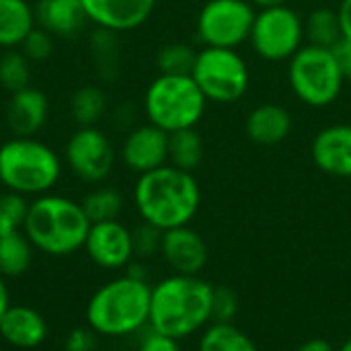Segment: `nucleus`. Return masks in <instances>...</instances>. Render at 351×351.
Returning a JSON list of instances; mask_svg holds the SVG:
<instances>
[{
  "label": "nucleus",
  "mask_w": 351,
  "mask_h": 351,
  "mask_svg": "<svg viewBox=\"0 0 351 351\" xmlns=\"http://www.w3.org/2000/svg\"><path fill=\"white\" fill-rule=\"evenodd\" d=\"M212 290L199 276L171 274L152 286L148 327L177 341L202 333L212 323Z\"/></svg>",
  "instance_id": "obj_1"
},
{
  "label": "nucleus",
  "mask_w": 351,
  "mask_h": 351,
  "mask_svg": "<svg viewBox=\"0 0 351 351\" xmlns=\"http://www.w3.org/2000/svg\"><path fill=\"white\" fill-rule=\"evenodd\" d=\"M134 204L142 222L165 232L193 220L202 204V189L193 173L165 165L138 177Z\"/></svg>",
  "instance_id": "obj_2"
},
{
  "label": "nucleus",
  "mask_w": 351,
  "mask_h": 351,
  "mask_svg": "<svg viewBox=\"0 0 351 351\" xmlns=\"http://www.w3.org/2000/svg\"><path fill=\"white\" fill-rule=\"evenodd\" d=\"M152 286L123 274L105 282L86 302V325L101 337H128L148 325Z\"/></svg>",
  "instance_id": "obj_3"
},
{
  "label": "nucleus",
  "mask_w": 351,
  "mask_h": 351,
  "mask_svg": "<svg viewBox=\"0 0 351 351\" xmlns=\"http://www.w3.org/2000/svg\"><path fill=\"white\" fill-rule=\"evenodd\" d=\"M90 220L80 202L45 193L33 197L23 232L35 247L51 257H68L84 247Z\"/></svg>",
  "instance_id": "obj_4"
},
{
  "label": "nucleus",
  "mask_w": 351,
  "mask_h": 351,
  "mask_svg": "<svg viewBox=\"0 0 351 351\" xmlns=\"http://www.w3.org/2000/svg\"><path fill=\"white\" fill-rule=\"evenodd\" d=\"M62 175V160L35 136H12L0 144V183L25 197L49 193Z\"/></svg>",
  "instance_id": "obj_5"
},
{
  "label": "nucleus",
  "mask_w": 351,
  "mask_h": 351,
  "mask_svg": "<svg viewBox=\"0 0 351 351\" xmlns=\"http://www.w3.org/2000/svg\"><path fill=\"white\" fill-rule=\"evenodd\" d=\"M206 105L208 99L191 76L158 74L144 95L148 123L167 134L195 128L206 113Z\"/></svg>",
  "instance_id": "obj_6"
},
{
  "label": "nucleus",
  "mask_w": 351,
  "mask_h": 351,
  "mask_svg": "<svg viewBox=\"0 0 351 351\" xmlns=\"http://www.w3.org/2000/svg\"><path fill=\"white\" fill-rule=\"evenodd\" d=\"M292 93L308 107H329L337 101L346 74L329 47L302 45L288 66Z\"/></svg>",
  "instance_id": "obj_7"
},
{
  "label": "nucleus",
  "mask_w": 351,
  "mask_h": 351,
  "mask_svg": "<svg viewBox=\"0 0 351 351\" xmlns=\"http://www.w3.org/2000/svg\"><path fill=\"white\" fill-rule=\"evenodd\" d=\"M191 78L208 101L230 105L249 90V66L237 49L204 47L197 51Z\"/></svg>",
  "instance_id": "obj_8"
},
{
  "label": "nucleus",
  "mask_w": 351,
  "mask_h": 351,
  "mask_svg": "<svg viewBox=\"0 0 351 351\" xmlns=\"http://www.w3.org/2000/svg\"><path fill=\"white\" fill-rule=\"evenodd\" d=\"M251 43L257 56L267 62L290 60L304 41V23L288 4L261 8L251 29Z\"/></svg>",
  "instance_id": "obj_9"
},
{
  "label": "nucleus",
  "mask_w": 351,
  "mask_h": 351,
  "mask_svg": "<svg viewBox=\"0 0 351 351\" xmlns=\"http://www.w3.org/2000/svg\"><path fill=\"white\" fill-rule=\"evenodd\" d=\"M255 16L251 0H208L197 14V37L204 47L237 49L251 37Z\"/></svg>",
  "instance_id": "obj_10"
},
{
  "label": "nucleus",
  "mask_w": 351,
  "mask_h": 351,
  "mask_svg": "<svg viewBox=\"0 0 351 351\" xmlns=\"http://www.w3.org/2000/svg\"><path fill=\"white\" fill-rule=\"evenodd\" d=\"M64 158L74 177L84 183H103L115 167V148L97 125L78 128L66 142Z\"/></svg>",
  "instance_id": "obj_11"
},
{
  "label": "nucleus",
  "mask_w": 351,
  "mask_h": 351,
  "mask_svg": "<svg viewBox=\"0 0 351 351\" xmlns=\"http://www.w3.org/2000/svg\"><path fill=\"white\" fill-rule=\"evenodd\" d=\"M82 249L101 269H125L134 259L132 230L119 220L95 222L88 228Z\"/></svg>",
  "instance_id": "obj_12"
},
{
  "label": "nucleus",
  "mask_w": 351,
  "mask_h": 351,
  "mask_svg": "<svg viewBox=\"0 0 351 351\" xmlns=\"http://www.w3.org/2000/svg\"><path fill=\"white\" fill-rule=\"evenodd\" d=\"M121 160L138 175L169 165V134L152 123L134 128L123 140Z\"/></svg>",
  "instance_id": "obj_13"
},
{
  "label": "nucleus",
  "mask_w": 351,
  "mask_h": 351,
  "mask_svg": "<svg viewBox=\"0 0 351 351\" xmlns=\"http://www.w3.org/2000/svg\"><path fill=\"white\" fill-rule=\"evenodd\" d=\"M160 257L173 274L199 276L208 263V245L197 230L189 228V224L171 228L162 232Z\"/></svg>",
  "instance_id": "obj_14"
},
{
  "label": "nucleus",
  "mask_w": 351,
  "mask_h": 351,
  "mask_svg": "<svg viewBox=\"0 0 351 351\" xmlns=\"http://www.w3.org/2000/svg\"><path fill=\"white\" fill-rule=\"evenodd\" d=\"M88 23L113 33H125L144 25L156 0H80Z\"/></svg>",
  "instance_id": "obj_15"
},
{
  "label": "nucleus",
  "mask_w": 351,
  "mask_h": 351,
  "mask_svg": "<svg viewBox=\"0 0 351 351\" xmlns=\"http://www.w3.org/2000/svg\"><path fill=\"white\" fill-rule=\"evenodd\" d=\"M311 154L325 175L351 179V125L337 123L321 130L313 140Z\"/></svg>",
  "instance_id": "obj_16"
},
{
  "label": "nucleus",
  "mask_w": 351,
  "mask_h": 351,
  "mask_svg": "<svg viewBox=\"0 0 351 351\" xmlns=\"http://www.w3.org/2000/svg\"><path fill=\"white\" fill-rule=\"evenodd\" d=\"M49 101L47 95L35 86L10 93L4 119L12 136H35L47 121Z\"/></svg>",
  "instance_id": "obj_17"
},
{
  "label": "nucleus",
  "mask_w": 351,
  "mask_h": 351,
  "mask_svg": "<svg viewBox=\"0 0 351 351\" xmlns=\"http://www.w3.org/2000/svg\"><path fill=\"white\" fill-rule=\"evenodd\" d=\"M47 333L45 317L27 304H10L0 321V337L19 350L39 348L47 339Z\"/></svg>",
  "instance_id": "obj_18"
},
{
  "label": "nucleus",
  "mask_w": 351,
  "mask_h": 351,
  "mask_svg": "<svg viewBox=\"0 0 351 351\" xmlns=\"http://www.w3.org/2000/svg\"><path fill=\"white\" fill-rule=\"evenodd\" d=\"M33 10L35 25L51 37H76L88 23L80 0H37Z\"/></svg>",
  "instance_id": "obj_19"
},
{
  "label": "nucleus",
  "mask_w": 351,
  "mask_h": 351,
  "mask_svg": "<svg viewBox=\"0 0 351 351\" xmlns=\"http://www.w3.org/2000/svg\"><path fill=\"white\" fill-rule=\"evenodd\" d=\"M245 132L249 140L259 146H276L290 136L292 115L282 105L263 103L249 113L245 121Z\"/></svg>",
  "instance_id": "obj_20"
},
{
  "label": "nucleus",
  "mask_w": 351,
  "mask_h": 351,
  "mask_svg": "<svg viewBox=\"0 0 351 351\" xmlns=\"http://www.w3.org/2000/svg\"><path fill=\"white\" fill-rule=\"evenodd\" d=\"M33 29L35 10L27 0H0V47H19Z\"/></svg>",
  "instance_id": "obj_21"
},
{
  "label": "nucleus",
  "mask_w": 351,
  "mask_h": 351,
  "mask_svg": "<svg viewBox=\"0 0 351 351\" xmlns=\"http://www.w3.org/2000/svg\"><path fill=\"white\" fill-rule=\"evenodd\" d=\"M35 247L23 230L0 232V276L21 278L33 263Z\"/></svg>",
  "instance_id": "obj_22"
},
{
  "label": "nucleus",
  "mask_w": 351,
  "mask_h": 351,
  "mask_svg": "<svg viewBox=\"0 0 351 351\" xmlns=\"http://www.w3.org/2000/svg\"><path fill=\"white\" fill-rule=\"evenodd\" d=\"M197 351H259V348L234 323H210L199 335Z\"/></svg>",
  "instance_id": "obj_23"
},
{
  "label": "nucleus",
  "mask_w": 351,
  "mask_h": 351,
  "mask_svg": "<svg viewBox=\"0 0 351 351\" xmlns=\"http://www.w3.org/2000/svg\"><path fill=\"white\" fill-rule=\"evenodd\" d=\"M204 158V138L195 128L169 134V165L193 173Z\"/></svg>",
  "instance_id": "obj_24"
},
{
  "label": "nucleus",
  "mask_w": 351,
  "mask_h": 351,
  "mask_svg": "<svg viewBox=\"0 0 351 351\" xmlns=\"http://www.w3.org/2000/svg\"><path fill=\"white\" fill-rule=\"evenodd\" d=\"M304 37L308 39L311 45L329 47V49L337 41H341L343 33H341V23H339L337 10L327 8V6L315 8L304 21Z\"/></svg>",
  "instance_id": "obj_25"
},
{
  "label": "nucleus",
  "mask_w": 351,
  "mask_h": 351,
  "mask_svg": "<svg viewBox=\"0 0 351 351\" xmlns=\"http://www.w3.org/2000/svg\"><path fill=\"white\" fill-rule=\"evenodd\" d=\"M107 111V95L101 86L84 84L74 90L70 99V115L78 128L95 125Z\"/></svg>",
  "instance_id": "obj_26"
},
{
  "label": "nucleus",
  "mask_w": 351,
  "mask_h": 351,
  "mask_svg": "<svg viewBox=\"0 0 351 351\" xmlns=\"http://www.w3.org/2000/svg\"><path fill=\"white\" fill-rule=\"evenodd\" d=\"M80 204L90 224L119 220V214L123 212V195L115 187H97L88 191Z\"/></svg>",
  "instance_id": "obj_27"
},
{
  "label": "nucleus",
  "mask_w": 351,
  "mask_h": 351,
  "mask_svg": "<svg viewBox=\"0 0 351 351\" xmlns=\"http://www.w3.org/2000/svg\"><path fill=\"white\" fill-rule=\"evenodd\" d=\"M31 64L21 49H6L0 56V86L8 93L31 86Z\"/></svg>",
  "instance_id": "obj_28"
},
{
  "label": "nucleus",
  "mask_w": 351,
  "mask_h": 351,
  "mask_svg": "<svg viewBox=\"0 0 351 351\" xmlns=\"http://www.w3.org/2000/svg\"><path fill=\"white\" fill-rule=\"evenodd\" d=\"M197 51L187 43H167L156 53V66L160 74H173V76H191V70L195 66Z\"/></svg>",
  "instance_id": "obj_29"
},
{
  "label": "nucleus",
  "mask_w": 351,
  "mask_h": 351,
  "mask_svg": "<svg viewBox=\"0 0 351 351\" xmlns=\"http://www.w3.org/2000/svg\"><path fill=\"white\" fill-rule=\"evenodd\" d=\"M29 199L14 191L0 193V232L23 230L27 214H29Z\"/></svg>",
  "instance_id": "obj_30"
},
{
  "label": "nucleus",
  "mask_w": 351,
  "mask_h": 351,
  "mask_svg": "<svg viewBox=\"0 0 351 351\" xmlns=\"http://www.w3.org/2000/svg\"><path fill=\"white\" fill-rule=\"evenodd\" d=\"M90 51L95 58V64L103 68H117V33L99 29L90 35Z\"/></svg>",
  "instance_id": "obj_31"
},
{
  "label": "nucleus",
  "mask_w": 351,
  "mask_h": 351,
  "mask_svg": "<svg viewBox=\"0 0 351 351\" xmlns=\"http://www.w3.org/2000/svg\"><path fill=\"white\" fill-rule=\"evenodd\" d=\"M239 315V296L228 286H214L212 290V323H234Z\"/></svg>",
  "instance_id": "obj_32"
},
{
  "label": "nucleus",
  "mask_w": 351,
  "mask_h": 351,
  "mask_svg": "<svg viewBox=\"0 0 351 351\" xmlns=\"http://www.w3.org/2000/svg\"><path fill=\"white\" fill-rule=\"evenodd\" d=\"M132 243H134V257L138 259H148L154 257L156 253L160 255L162 230H158L148 222H142L132 230Z\"/></svg>",
  "instance_id": "obj_33"
},
{
  "label": "nucleus",
  "mask_w": 351,
  "mask_h": 351,
  "mask_svg": "<svg viewBox=\"0 0 351 351\" xmlns=\"http://www.w3.org/2000/svg\"><path fill=\"white\" fill-rule=\"evenodd\" d=\"M21 51L31 60V62H43L51 56V49H53V37L43 31L41 27L35 25V29L23 39V43L19 45Z\"/></svg>",
  "instance_id": "obj_34"
},
{
  "label": "nucleus",
  "mask_w": 351,
  "mask_h": 351,
  "mask_svg": "<svg viewBox=\"0 0 351 351\" xmlns=\"http://www.w3.org/2000/svg\"><path fill=\"white\" fill-rule=\"evenodd\" d=\"M97 333L90 327H76L68 333L64 341V351H95L97 348Z\"/></svg>",
  "instance_id": "obj_35"
},
{
  "label": "nucleus",
  "mask_w": 351,
  "mask_h": 351,
  "mask_svg": "<svg viewBox=\"0 0 351 351\" xmlns=\"http://www.w3.org/2000/svg\"><path fill=\"white\" fill-rule=\"evenodd\" d=\"M138 351H181V346L177 339L167 337L162 333H156L150 329V333L146 337H142Z\"/></svg>",
  "instance_id": "obj_36"
},
{
  "label": "nucleus",
  "mask_w": 351,
  "mask_h": 351,
  "mask_svg": "<svg viewBox=\"0 0 351 351\" xmlns=\"http://www.w3.org/2000/svg\"><path fill=\"white\" fill-rule=\"evenodd\" d=\"M331 51L335 53V58H337V62H339L343 74H346V78H350L351 80V41H348V39L337 41V43L331 47Z\"/></svg>",
  "instance_id": "obj_37"
},
{
  "label": "nucleus",
  "mask_w": 351,
  "mask_h": 351,
  "mask_svg": "<svg viewBox=\"0 0 351 351\" xmlns=\"http://www.w3.org/2000/svg\"><path fill=\"white\" fill-rule=\"evenodd\" d=\"M337 14H339L343 39L351 41V0H341V4L337 8Z\"/></svg>",
  "instance_id": "obj_38"
},
{
  "label": "nucleus",
  "mask_w": 351,
  "mask_h": 351,
  "mask_svg": "<svg viewBox=\"0 0 351 351\" xmlns=\"http://www.w3.org/2000/svg\"><path fill=\"white\" fill-rule=\"evenodd\" d=\"M296 351H337L327 339H321V337H313L308 341H304Z\"/></svg>",
  "instance_id": "obj_39"
},
{
  "label": "nucleus",
  "mask_w": 351,
  "mask_h": 351,
  "mask_svg": "<svg viewBox=\"0 0 351 351\" xmlns=\"http://www.w3.org/2000/svg\"><path fill=\"white\" fill-rule=\"evenodd\" d=\"M10 306V296H8V288H6V282L4 278L0 276V321L6 313V308Z\"/></svg>",
  "instance_id": "obj_40"
},
{
  "label": "nucleus",
  "mask_w": 351,
  "mask_h": 351,
  "mask_svg": "<svg viewBox=\"0 0 351 351\" xmlns=\"http://www.w3.org/2000/svg\"><path fill=\"white\" fill-rule=\"evenodd\" d=\"M255 6H261V8H267V6H278V4H286L288 0H251Z\"/></svg>",
  "instance_id": "obj_41"
},
{
  "label": "nucleus",
  "mask_w": 351,
  "mask_h": 351,
  "mask_svg": "<svg viewBox=\"0 0 351 351\" xmlns=\"http://www.w3.org/2000/svg\"><path fill=\"white\" fill-rule=\"evenodd\" d=\"M337 351H351V337H348V339L341 343V348H339Z\"/></svg>",
  "instance_id": "obj_42"
},
{
  "label": "nucleus",
  "mask_w": 351,
  "mask_h": 351,
  "mask_svg": "<svg viewBox=\"0 0 351 351\" xmlns=\"http://www.w3.org/2000/svg\"><path fill=\"white\" fill-rule=\"evenodd\" d=\"M0 136H2V128H0Z\"/></svg>",
  "instance_id": "obj_43"
}]
</instances>
